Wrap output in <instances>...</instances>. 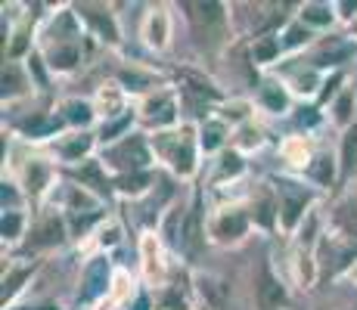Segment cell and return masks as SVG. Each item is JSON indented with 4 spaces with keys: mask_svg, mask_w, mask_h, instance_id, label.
Instances as JSON below:
<instances>
[{
    "mask_svg": "<svg viewBox=\"0 0 357 310\" xmlns=\"http://www.w3.org/2000/svg\"><path fill=\"white\" fill-rule=\"evenodd\" d=\"M149 146H153L155 164H162L171 177L190 183L202 171V149H199V124L183 121L171 130L149 134Z\"/></svg>",
    "mask_w": 357,
    "mask_h": 310,
    "instance_id": "obj_1",
    "label": "cell"
},
{
    "mask_svg": "<svg viewBox=\"0 0 357 310\" xmlns=\"http://www.w3.org/2000/svg\"><path fill=\"white\" fill-rule=\"evenodd\" d=\"M271 186L280 202V233H283V236H295V233L301 230V224L314 215V205L320 202L324 192L307 183L305 177L289 174V171H286V174H273Z\"/></svg>",
    "mask_w": 357,
    "mask_h": 310,
    "instance_id": "obj_2",
    "label": "cell"
},
{
    "mask_svg": "<svg viewBox=\"0 0 357 310\" xmlns=\"http://www.w3.org/2000/svg\"><path fill=\"white\" fill-rule=\"evenodd\" d=\"M115 273L119 267L112 264L106 251H93L91 258L84 261L78 273V286H75V295H72V307L75 310H91V307H102L112 295V286H115Z\"/></svg>",
    "mask_w": 357,
    "mask_h": 310,
    "instance_id": "obj_3",
    "label": "cell"
},
{
    "mask_svg": "<svg viewBox=\"0 0 357 310\" xmlns=\"http://www.w3.org/2000/svg\"><path fill=\"white\" fill-rule=\"evenodd\" d=\"M100 162L106 164V171L112 177L125 174H140V171H155V155L149 146V134L137 127L134 134H128L125 140L112 143V146L100 149Z\"/></svg>",
    "mask_w": 357,
    "mask_h": 310,
    "instance_id": "obj_4",
    "label": "cell"
},
{
    "mask_svg": "<svg viewBox=\"0 0 357 310\" xmlns=\"http://www.w3.org/2000/svg\"><path fill=\"white\" fill-rule=\"evenodd\" d=\"M205 230H208V245L239 248L255 230V224H252V215L243 199H230V202H221L218 208L208 211Z\"/></svg>",
    "mask_w": 357,
    "mask_h": 310,
    "instance_id": "obj_5",
    "label": "cell"
},
{
    "mask_svg": "<svg viewBox=\"0 0 357 310\" xmlns=\"http://www.w3.org/2000/svg\"><path fill=\"white\" fill-rule=\"evenodd\" d=\"M181 93H177V87L165 84L159 91L146 93L143 100H137V124H140V130H146V134H159V130H171L177 127L181 121Z\"/></svg>",
    "mask_w": 357,
    "mask_h": 310,
    "instance_id": "obj_6",
    "label": "cell"
},
{
    "mask_svg": "<svg viewBox=\"0 0 357 310\" xmlns=\"http://www.w3.org/2000/svg\"><path fill=\"white\" fill-rule=\"evenodd\" d=\"M177 10H183V16H187L199 44L224 47L230 40V13H227L230 6L227 3H215V0L202 3L199 0V3H181Z\"/></svg>",
    "mask_w": 357,
    "mask_h": 310,
    "instance_id": "obj_7",
    "label": "cell"
},
{
    "mask_svg": "<svg viewBox=\"0 0 357 310\" xmlns=\"http://www.w3.org/2000/svg\"><path fill=\"white\" fill-rule=\"evenodd\" d=\"M13 180L22 186L25 199H29L31 205H44L47 196H53V192L59 189V168L53 158L31 153V155L22 158V164H19Z\"/></svg>",
    "mask_w": 357,
    "mask_h": 310,
    "instance_id": "obj_8",
    "label": "cell"
},
{
    "mask_svg": "<svg viewBox=\"0 0 357 310\" xmlns=\"http://www.w3.org/2000/svg\"><path fill=\"white\" fill-rule=\"evenodd\" d=\"M72 233H68V220L59 208H44L38 217L31 220L29 239H25V248L31 254H44V251H56L63 248Z\"/></svg>",
    "mask_w": 357,
    "mask_h": 310,
    "instance_id": "obj_9",
    "label": "cell"
},
{
    "mask_svg": "<svg viewBox=\"0 0 357 310\" xmlns=\"http://www.w3.org/2000/svg\"><path fill=\"white\" fill-rule=\"evenodd\" d=\"M252 301H255V310H289V304H292L289 286L273 270L271 258L261 261L255 270V279H252Z\"/></svg>",
    "mask_w": 357,
    "mask_h": 310,
    "instance_id": "obj_10",
    "label": "cell"
},
{
    "mask_svg": "<svg viewBox=\"0 0 357 310\" xmlns=\"http://www.w3.org/2000/svg\"><path fill=\"white\" fill-rule=\"evenodd\" d=\"M357 56V38L351 34H326V38H317V44L311 47V56L307 62L317 65L324 75L342 72V65L354 62Z\"/></svg>",
    "mask_w": 357,
    "mask_h": 310,
    "instance_id": "obj_11",
    "label": "cell"
},
{
    "mask_svg": "<svg viewBox=\"0 0 357 310\" xmlns=\"http://www.w3.org/2000/svg\"><path fill=\"white\" fill-rule=\"evenodd\" d=\"M75 13L91 38H97L106 47H115V50L121 47V25L109 3H75Z\"/></svg>",
    "mask_w": 357,
    "mask_h": 310,
    "instance_id": "obj_12",
    "label": "cell"
},
{
    "mask_svg": "<svg viewBox=\"0 0 357 310\" xmlns=\"http://www.w3.org/2000/svg\"><path fill=\"white\" fill-rule=\"evenodd\" d=\"M140 273H143V286L159 292L168 286V254H165V242L159 239V233H146L140 236Z\"/></svg>",
    "mask_w": 357,
    "mask_h": 310,
    "instance_id": "obj_13",
    "label": "cell"
},
{
    "mask_svg": "<svg viewBox=\"0 0 357 310\" xmlns=\"http://www.w3.org/2000/svg\"><path fill=\"white\" fill-rule=\"evenodd\" d=\"M205 220H208V215L202 211V189H196L193 199H190V205H187L183 236H181V248H177V254H183V261H190V264H196L199 254H202L205 245H208V230H205Z\"/></svg>",
    "mask_w": 357,
    "mask_h": 310,
    "instance_id": "obj_14",
    "label": "cell"
},
{
    "mask_svg": "<svg viewBox=\"0 0 357 310\" xmlns=\"http://www.w3.org/2000/svg\"><path fill=\"white\" fill-rule=\"evenodd\" d=\"M100 149V140H97V130H66L63 137L50 143V153L59 164L66 168H75V164L87 162L93 158V153Z\"/></svg>",
    "mask_w": 357,
    "mask_h": 310,
    "instance_id": "obj_15",
    "label": "cell"
},
{
    "mask_svg": "<svg viewBox=\"0 0 357 310\" xmlns=\"http://www.w3.org/2000/svg\"><path fill=\"white\" fill-rule=\"evenodd\" d=\"M273 75H280V78H283V84L292 91L295 100H305V102H317L320 91H324V81H326V75L320 72L317 65H311L307 59L305 62L295 59V65L277 68Z\"/></svg>",
    "mask_w": 357,
    "mask_h": 310,
    "instance_id": "obj_16",
    "label": "cell"
},
{
    "mask_svg": "<svg viewBox=\"0 0 357 310\" xmlns=\"http://www.w3.org/2000/svg\"><path fill=\"white\" fill-rule=\"evenodd\" d=\"M255 106L261 112H267L271 118H286V115L295 109V96L292 91L283 84V78L273 72L261 75L258 87H255Z\"/></svg>",
    "mask_w": 357,
    "mask_h": 310,
    "instance_id": "obj_17",
    "label": "cell"
},
{
    "mask_svg": "<svg viewBox=\"0 0 357 310\" xmlns=\"http://www.w3.org/2000/svg\"><path fill=\"white\" fill-rule=\"evenodd\" d=\"M171 34H174V16H171V6L153 3L146 6L140 22V40L149 47L153 53H165L171 47Z\"/></svg>",
    "mask_w": 357,
    "mask_h": 310,
    "instance_id": "obj_18",
    "label": "cell"
},
{
    "mask_svg": "<svg viewBox=\"0 0 357 310\" xmlns=\"http://www.w3.org/2000/svg\"><path fill=\"white\" fill-rule=\"evenodd\" d=\"M91 34L84 38H75V40H56V44H38L40 56H44L50 75H75L84 62V44Z\"/></svg>",
    "mask_w": 357,
    "mask_h": 310,
    "instance_id": "obj_19",
    "label": "cell"
},
{
    "mask_svg": "<svg viewBox=\"0 0 357 310\" xmlns=\"http://www.w3.org/2000/svg\"><path fill=\"white\" fill-rule=\"evenodd\" d=\"M40 261L38 258H22V261H10L3 264V279H0V304L3 310H13V304L19 301V295L31 286V279L38 277Z\"/></svg>",
    "mask_w": 357,
    "mask_h": 310,
    "instance_id": "obj_20",
    "label": "cell"
},
{
    "mask_svg": "<svg viewBox=\"0 0 357 310\" xmlns=\"http://www.w3.org/2000/svg\"><path fill=\"white\" fill-rule=\"evenodd\" d=\"M245 208H249L255 230H261V233L280 230V202H277V192H273L271 180L255 183V189H252L249 199H245Z\"/></svg>",
    "mask_w": 357,
    "mask_h": 310,
    "instance_id": "obj_21",
    "label": "cell"
},
{
    "mask_svg": "<svg viewBox=\"0 0 357 310\" xmlns=\"http://www.w3.org/2000/svg\"><path fill=\"white\" fill-rule=\"evenodd\" d=\"M63 174H66V177H72V183L84 186L87 192H93L97 199H102L106 205H109V199L115 196V189H112V174H109L106 164L100 162V155L87 158V162L75 164V168H66Z\"/></svg>",
    "mask_w": 357,
    "mask_h": 310,
    "instance_id": "obj_22",
    "label": "cell"
},
{
    "mask_svg": "<svg viewBox=\"0 0 357 310\" xmlns=\"http://www.w3.org/2000/svg\"><path fill=\"white\" fill-rule=\"evenodd\" d=\"M93 109H97V118L102 124V121H115V118H121V115H128L134 106H130V96L125 93V87L112 78V81H102L97 87V93H93Z\"/></svg>",
    "mask_w": 357,
    "mask_h": 310,
    "instance_id": "obj_23",
    "label": "cell"
},
{
    "mask_svg": "<svg viewBox=\"0 0 357 310\" xmlns=\"http://www.w3.org/2000/svg\"><path fill=\"white\" fill-rule=\"evenodd\" d=\"M3 91H0V96H3V106H13V102L25 100L31 91H34V78L29 72V65L19 59H6L3 62Z\"/></svg>",
    "mask_w": 357,
    "mask_h": 310,
    "instance_id": "obj_24",
    "label": "cell"
},
{
    "mask_svg": "<svg viewBox=\"0 0 357 310\" xmlns=\"http://www.w3.org/2000/svg\"><path fill=\"white\" fill-rule=\"evenodd\" d=\"M314 155H317V149H314V143L307 134H289L280 140V158L286 162L289 174L301 177L307 171V164L314 162Z\"/></svg>",
    "mask_w": 357,
    "mask_h": 310,
    "instance_id": "obj_25",
    "label": "cell"
},
{
    "mask_svg": "<svg viewBox=\"0 0 357 310\" xmlns=\"http://www.w3.org/2000/svg\"><path fill=\"white\" fill-rule=\"evenodd\" d=\"M115 81L125 87L128 96H137V100H143L146 93H153V91H159V87H165L162 78L153 72V68L137 65V62H130V65H125V68H119V72H115Z\"/></svg>",
    "mask_w": 357,
    "mask_h": 310,
    "instance_id": "obj_26",
    "label": "cell"
},
{
    "mask_svg": "<svg viewBox=\"0 0 357 310\" xmlns=\"http://www.w3.org/2000/svg\"><path fill=\"white\" fill-rule=\"evenodd\" d=\"M56 112L66 121L68 130H93V124H100L93 100H84V96H66V100H59Z\"/></svg>",
    "mask_w": 357,
    "mask_h": 310,
    "instance_id": "obj_27",
    "label": "cell"
},
{
    "mask_svg": "<svg viewBox=\"0 0 357 310\" xmlns=\"http://www.w3.org/2000/svg\"><path fill=\"white\" fill-rule=\"evenodd\" d=\"M230 140H233V127L224 118H218V115H211V118L199 121V149H202V155H221L224 149H230Z\"/></svg>",
    "mask_w": 357,
    "mask_h": 310,
    "instance_id": "obj_28",
    "label": "cell"
},
{
    "mask_svg": "<svg viewBox=\"0 0 357 310\" xmlns=\"http://www.w3.org/2000/svg\"><path fill=\"white\" fill-rule=\"evenodd\" d=\"M307 183L317 186L320 192H326L329 186L342 177V164H339V153H329V149H317V155H314V162L307 164L305 174Z\"/></svg>",
    "mask_w": 357,
    "mask_h": 310,
    "instance_id": "obj_29",
    "label": "cell"
},
{
    "mask_svg": "<svg viewBox=\"0 0 357 310\" xmlns=\"http://www.w3.org/2000/svg\"><path fill=\"white\" fill-rule=\"evenodd\" d=\"M277 38H280V50H283V59H286V56H298V53L311 50V47L317 44V31H311L305 22H298L295 16H289V22L280 25Z\"/></svg>",
    "mask_w": 357,
    "mask_h": 310,
    "instance_id": "obj_30",
    "label": "cell"
},
{
    "mask_svg": "<svg viewBox=\"0 0 357 310\" xmlns=\"http://www.w3.org/2000/svg\"><path fill=\"white\" fill-rule=\"evenodd\" d=\"M159 171H140V174H125V177H112V189L119 199H130V202H140L149 192L159 186Z\"/></svg>",
    "mask_w": 357,
    "mask_h": 310,
    "instance_id": "obj_31",
    "label": "cell"
},
{
    "mask_svg": "<svg viewBox=\"0 0 357 310\" xmlns=\"http://www.w3.org/2000/svg\"><path fill=\"white\" fill-rule=\"evenodd\" d=\"M295 19L305 22L311 31H329L335 22H339L335 3H329V0H305V3L295 6Z\"/></svg>",
    "mask_w": 357,
    "mask_h": 310,
    "instance_id": "obj_32",
    "label": "cell"
},
{
    "mask_svg": "<svg viewBox=\"0 0 357 310\" xmlns=\"http://www.w3.org/2000/svg\"><path fill=\"white\" fill-rule=\"evenodd\" d=\"M193 295L199 298V307H208V310H224L230 298V286L221 277H211V273H199L193 279Z\"/></svg>",
    "mask_w": 357,
    "mask_h": 310,
    "instance_id": "obj_33",
    "label": "cell"
},
{
    "mask_svg": "<svg viewBox=\"0 0 357 310\" xmlns=\"http://www.w3.org/2000/svg\"><path fill=\"white\" fill-rule=\"evenodd\" d=\"M215 171H211V186H230L236 180H243L245 171H249V162H245L243 153H236V149H224L221 155L215 158Z\"/></svg>",
    "mask_w": 357,
    "mask_h": 310,
    "instance_id": "obj_34",
    "label": "cell"
},
{
    "mask_svg": "<svg viewBox=\"0 0 357 310\" xmlns=\"http://www.w3.org/2000/svg\"><path fill=\"white\" fill-rule=\"evenodd\" d=\"M326 115H329V121L342 130V134H345L348 127H354L357 124V87H354V81H348V84L342 87V93L329 102Z\"/></svg>",
    "mask_w": 357,
    "mask_h": 310,
    "instance_id": "obj_35",
    "label": "cell"
},
{
    "mask_svg": "<svg viewBox=\"0 0 357 310\" xmlns=\"http://www.w3.org/2000/svg\"><path fill=\"white\" fill-rule=\"evenodd\" d=\"M29 215L25 211H0V239L6 248H16L19 242L29 239Z\"/></svg>",
    "mask_w": 357,
    "mask_h": 310,
    "instance_id": "obj_36",
    "label": "cell"
},
{
    "mask_svg": "<svg viewBox=\"0 0 357 310\" xmlns=\"http://www.w3.org/2000/svg\"><path fill=\"white\" fill-rule=\"evenodd\" d=\"M255 100H245V96H227V100L218 106V118H224L230 124L233 130L239 127V124H245V121H255Z\"/></svg>",
    "mask_w": 357,
    "mask_h": 310,
    "instance_id": "obj_37",
    "label": "cell"
},
{
    "mask_svg": "<svg viewBox=\"0 0 357 310\" xmlns=\"http://www.w3.org/2000/svg\"><path fill=\"white\" fill-rule=\"evenodd\" d=\"M264 143H267V130L261 127L258 121H245L233 130L230 146L243 155H252V153H258V149H264Z\"/></svg>",
    "mask_w": 357,
    "mask_h": 310,
    "instance_id": "obj_38",
    "label": "cell"
},
{
    "mask_svg": "<svg viewBox=\"0 0 357 310\" xmlns=\"http://www.w3.org/2000/svg\"><path fill=\"white\" fill-rule=\"evenodd\" d=\"M283 59V50H280V38L277 34H261V38L252 40V62L258 68H271Z\"/></svg>",
    "mask_w": 357,
    "mask_h": 310,
    "instance_id": "obj_39",
    "label": "cell"
},
{
    "mask_svg": "<svg viewBox=\"0 0 357 310\" xmlns=\"http://www.w3.org/2000/svg\"><path fill=\"white\" fill-rule=\"evenodd\" d=\"M155 295V310H193V295L183 292L177 282H168Z\"/></svg>",
    "mask_w": 357,
    "mask_h": 310,
    "instance_id": "obj_40",
    "label": "cell"
},
{
    "mask_svg": "<svg viewBox=\"0 0 357 310\" xmlns=\"http://www.w3.org/2000/svg\"><path fill=\"white\" fill-rule=\"evenodd\" d=\"M339 164H342V177H351L357 171V124L348 127L342 134V146H339Z\"/></svg>",
    "mask_w": 357,
    "mask_h": 310,
    "instance_id": "obj_41",
    "label": "cell"
},
{
    "mask_svg": "<svg viewBox=\"0 0 357 310\" xmlns=\"http://www.w3.org/2000/svg\"><path fill=\"white\" fill-rule=\"evenodd\" d=\"M119 242H121V226H119V220L109 217L106 224H100V226H97V233H93V248H97V251H106V254H109Z\"/></svg>",
    "mask_w": 357,
    "mask_h": 310,
    "instance_id": "obj_42",
    "label": "cell"
},
{
    "mask_svg": "<svg viewBox=\"0 0 357 310\" xmlns=\"http://www.w3.org/2000/svg\"><path fill=\"white\" fill-rule=\"evenodd\" d=\"M125 310H155V295H153V288L140 286V292L130 298V304H128Z\"/></svg>",
    "mask_w": 357,
    "mask_h": 310,
    "instance_id": "obj_43",
    "label": "cell"
},
{
    "mask_svg": "<svg viewBox=\"0 0 357 310\" xmlns=\"http://www.w3.org/2000/svg\"><path fill=\"white\" fill-rule=\"evenodd\" d=\"M335 3V16L342 25H354L357 19V0H333Z\"/></svg>",
    "mask_w": 357,
    "mask_h": 310,
    "instance_id": "obj_44",
    "label": "cell"
},
{
    "mask_svg": "<svg viewBox=\"0 0 357 310\" xmlns=\"http://www.w3.org/2000/svg\"><path fill=\"white\" fill-rule=\"evenodd\" d=\"M342 277H345L348 282H351V286H357V261H354V264H351V267H348V270H345V273H342Z\"/></svg>",
    "mask_w": 357,
    "mask_h": 310,
    "instance_id": "obj_45",
    "label": "cell"
},
{
    "mask_svg": "<svg viewBox=\"0 0 357 310\" xmlns=\"http://www.w3.org/2000/svg\"><path fill=\"white\" fill-rule=\"evenodd\" d=\"M16 310V307H13ZM25 310H66V307H59V304H38V307H25Z\"/></svg>",
    "mask_w": 357,
    "mask_h": 310,
    "instance_id": "obj_46",
    "label": "cell"
},
{
    "mask_svg": "<svg viewBox=\"0 0 357 310\" xmlns=\"http://www.w3.org/2000/svg\"><path fill=\"white\" fill-rule=\"evenodd\" d=\"M351 81H354V87H357V72H354V78H351Z\"/></svg>",
    "mask_w": 357,
    "mask_h": 310,
    "instance_id": "obj_47",
    "label": "cell"
},
{
    "mask_svg": "<svg viewBox=\"0 0 357 310\" xmlns=\"http://www.w3.org/2000/svg\"><path fill=\"white\" fill-rule=\"evenodd\" d=\"M196 310H208V307H196Z\"/></svg>",
    "mask_w": 357,
    "mask_h": 310,
    "instance_id": "obj_48",
    "label": "cell"
}]
</instances>
